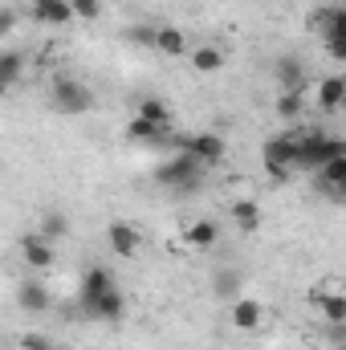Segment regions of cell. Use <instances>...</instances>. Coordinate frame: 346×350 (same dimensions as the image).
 <instances>
[{
	"label": "cell",
	"instance_id": "cell-1",
	"mask_svg": "<svg viewBox=\"0 0 346 350\" xmlns=\"http://www.w3.org/2000/svg\"><path fill=\"white\" fill-rule=\"evenodd\" d=\"M261 163H265V172L273 175L277 183L289 179L293 172H302V135H297V131H277V135H269L265 147H261Z\"/></svg>",
	"mask_w": 346,
	"mask_h": 350
},
{
	"label": "cell",
	"instance_id": "cell-2",
	"mask_svg": "<svg viewBox=\"0 0 346 350\" xmlns=\"http://www.w3.org/2000/svg\"><path fill=\"white\" fill-rule=\"evenodd\" d=\"M151 175H155L159 187H168L175 196H191V191H200V183H204V163H200L191 151H172V159H163Z\"/></svg>",
	"mask_w": 346,
	"mask_h": 350
},
{
	"label": "cell",
	"instance_id": "cell-3",
	"mask_svg": "<svg viewBox=\"0 0 346 350\" xmlns=\"http://www.w3.org/2000/svg\"><path fill=\"white\" fill-rule=\"evenodd\" d=\"M346 155V139L343 135H322V131H306L302 135V167L306 172H322L330 159Z\"/></svg>",
	"mask_w": 346,
	"mask_h": 350
},
{
	"label": "cell",
	"instance_id": "cell-4",
	"mask_svg": "<svg viewBox=\"0 0 346 350\" xmlns=\"http://www.w3.org/2000/svg\"><path fill=\"white\" fill-rule=\"evenodd\" d=\"M49 98H53V106L62 110V114H70V118H82L94 110V90L86 82H78V78H53V86H49Z\"/></svg>",
	"mask_w": 346,
	"mask_h": 350
},
{
	"label": "cell",
	"instance_id": "cell-5",
	"mask_svg": "<svg viewBox=\"0 0 346 350\" xmlns=\"http://www.w3.org/2000/svg\"><path fill=\"white\" fill-rule=\"evenodd\" d=\"M172 151H191L204 167H216V163H224L228 143H224L216 131H196V135H175V139H172Z\"/></svg>",
	"mask_w": 346,
	"mask_h": 350
},
{
	"label": "cell",
	"instance_id": "cell-6",
	"mask_svg": "<svg viewBox=\"0 0 346 350\" xmlns=\"http://www.w3.org/2000/svg\"><path fill=\"white\" fill-rule=\"evenodd\" d=\"M106 245H110L114 257H135L143 249V232L131 220H110L106 224Z\"/></svg>",
	"mask_w": 346,
	"mask_h": 350
},
{
	"label": "cell",
	"instance_id": "cell-7",
	"mask_svg": "<svg viewBox=\"0 0 346 350\" xmlns=\"http://www.w3.org/2000/svg\"><path fill=\"white\" fill-rule=\"evenodd\" d=\"M127 139L131 143H139V147H172V126H159V122H147V118H139V114H131V122H127Z\"/></svg>",
	"mask_w": 346,
	"mask_h": 350
},
{
	"label": "cell",
	"instance_id": "cell-8",
	"mask_svg": "<svg viewBox=\"0 0 346 350\" xmlns=\"http://www.w3.org/2000/svg\"><path fill=\"white\" fill-rule=\"evenodd\" d=\"M228 322H232V330L253 334L265 322V306H261L257 297H237V301H228Z\"/></svg>",
	"mask_w": 346,
	"mask_h": 350
},
{
	"label": "cell",
	"instance_id": "cell-9",
	"mask_svg": "<svg viewBox=\"0 0 346 350\" xmlns=\"http://www.w3.org/2000/svg\"><path fill=\"white\" fill-rule=\"evenodd\" d=\"M118 281H114V273L106 269V265H90L86 273H82V285H78V297H82V310L86 306H94L102 293H110Z\"/></svg>",
	"mask_w": 346,
	"mask_h": 350
},
{
	"label": "cell",
	"instance_id": "cell-10",
	"mask_svg": "<svg viewBox=\"0 0 346 350\" xmlns=\"http://www.w3.org/2000/svg\"><path fill=\"white\" fill-rule=\"evenodd\" d=\"M86 318H94V322H122V318H127V293L114 285V289L102 293L94 306H86Z\"/></svg>",
	"mask_w": 346,
	"mask_h": 350
},
{
	"label": "cell",
	"instance_id": "cell-11",
	"mask_svg": "<svg viewBox=\"0 0 346 350\" xmlns=\"http://www.w3.org/2000/svg\"><path fill=\"white\" fill-rule=\"evenodd\" d=\"M21 257H25V265H29L33 273H41V269H49V265L57 261V257H53V241H45L41 232H29V237L21 241Z\"/></svg>",
	"mask_w": 346,
	"mask_h": 350
},
{
	"label": "cell",
	"instance_id": "cell-12",
	"mask_svg": "<svg viewBox=\"0 0 346 350\" xmlns=\"http://www.w3.org/2000/svg\"><path fill=\"white\" fill-rule=\"evenodd\" d=\"M314 29H318L322 41L346 37V4H326V8H318V12H314Z\"/></svg>",
	"mask_w": 346,
	"mask_h": 350
},
{
	"label": "cell",
	"instance_id": "cell-13",
	"mask_svg": "<svg viewBox=\"0 0 346 350\" xmlns=\"http://www.w3.org/2000/svg\"><path fill=\"white\" fill-rule=\"evenodd\" d=\"M74 16H78V12H74L70 0H33V21H37V25L57 29V25H70Z\"/></svg>",
	"mask_w": 346,
	"mask_h": 350
},
{
	"label": "cell",
	"instance_id": "cell-14",
	"mask_svg": "<svg viewBox=\"0 0 346 350\" xmlns=\"http://www.w3.org/2000/svg\"><path fill=\"white\" fill-rule=\"evenodd\" d=\"M314 183H318V191H326L334 200H346V155L330 159L322 172H314Z\"/></svg>",
	"mask_w": 346,
	"mask_h": 350
},
{
	"label": "cell",
	"instance_id": "cell-15",
	"mask_svg": "<svg viewBox=\"0 0 346 350\" xmlns=\"http://www.w3.org/2000/svg\"><path fill=\"white\" fill-rule=\"evenodd\" d=\"M273 78H277L281 90H302L306 86V62L293 57V53H281V57L273 62Z\"/></svg>",
	"mask_w": 346,
	"mask_h": 350
},
{
	"label": "cell",
	"instance_id": "cell-16",
	"mask_svg": "<svg viewBox=\"0 0 346 350\" xmlns=\"http://www.w3.org/2000/svg\"><path fill=\"white\" fill-rule=\"evenodd\" d=\"M314 98H318V110H326V114L343 110V106H346V78H343V74H330V78H322Z\"/></svg>",
	"mask_w": 346,
	"mask_h": 350
},
{
	"label": "cell",
	"instance_id": "cell-17",
	"mask_svg": "<svg viewBox=\"0 0 346 350\" xmlns=\"http://www.w3.org/2000/svg\"><path fill=\"white\" fill-rule=\"evenodd\" d=\"M183 241H187L196 253H208V249H216V241H220V224H216V220H191V224L183 228Z\"/></svg>",
	"mask_w": 346,
	"mask_h": 350
},
{
	"label": "cell",
	"instance_id": "cell-18",
	"mask_svg": "<svg viewBox=\"0 0 346 350\" xmlns=\"http://www.w3.org/2000/svg\"><path fill=\"white\" fill-rule=\"evenodd\" d=\"M16 301H21V310H29V314H45V310L53 306L49 289H45L41 281H33V277H25V281H21V289H16Z\"/></svg>",
	"mask_w": 346,
	"mask_h": 350
},
{
	"label": "cell",
	"instance_id": "cell-19",
	"mask_svg": "<svg viewBox=\"0 0 346 350\" xmlns=\"http://www.w3.org/2000/svg\"><path fill=\"white\" fill-rule=\"evenodd\" d=\"M318 301V314L326 326H346V293H334V289H318L314 293Z\"/></svg>",
	"mask_w": 346,
	"mask_h": 350
},
{
	"label": "cell",
	"instance_id": "cell-20",
	"mask_svg": "<svg viewBox=\"0 0 346 350\" xmlns=\"http://www.w3.org/2000/svg\"><path fill=\"white\" fill-rule=\"evenodd\" d=\"M155 49H159L163 57H187V53H191V41H187V33H183V29H175V25H159Z\"/></svg>",
	"mask_w": 346,
	"mask_h": 350
},
{
	"label": "cell",
	"instance_id": "cell-21",
	"mask_svg": "<svg viewBox=\"0 0 346 350\" xmlns=\"http://www.w3.org/2000/svg\"><path fill=\"white\" fill-rule=\"evenodd\" d=\"M228 216H232V224L245 232V237H253V232H261V204L257 200H237L232 208H228Z\"/></svg>",
	"mask_w": 346,
	"mask_h": 350
},
{
	"label": "cell",
	"instance_id": "cell-22",
	"mask_svg": "<svg viewBox=\"0 0 346 350\" xmlns=\"http://www.w3.org/2000/svg\"><path fill=\"white\" fill-rule=\"evenodd\" d=\"M187 57H191V70H196V74H220V70L228 66L224 49H216V45H196Z\"/></svg>",
	"mask_w": 346,
	"mask_h": 350
},
{
	"label": "cell",
	"instance_id": "cell-23",
	"mask_svg": "<svg viewBox=\"0 0 346 350\" xmlns=\"http://www.w3.org/2000/svg\"><path fill=\"white\" fill-rule=\"evenodd\" d=\"M21 74H25V57H21V49H4L0 53V86L4 90H12L16 82H21Z\"/></svg>",
	"mask_w": 346,
	"mask_h": 350
},
{
	"label": "cell",
	"instance_id": "cell-24",
	"mask_svg": "<svg viewBox=\"0 0 346 350\" xmlns=\"http://www.w3.org/2000/svg\"><path fill=\"white\" fill-rule=\"evenodd\" d=\"M135 114H139V118H147V122L172 126V110H168V102H163V98H139V102H135Z\"/></svg>",
	"mask_w": 346,
	"mask_h": 350
},
{
	"label": "cell",
	"instance_id": "cell-25",
	"mask_svg": "<svg viewBox=\"0 0 346 350\" xmlns=\"http://www.w3.org/2000/svg\"><path fill=\"white\" fill-rule=\"evenodd\" d=\"M212 293L237 301V293H241V269H216V277H212Z\"/></svg>",
	"mask_w": 346,
	"mask_h": 350
},
{
	"label": "cell",
	"instance_id": "cell-26",
	"mask_svg": "<svg viewBox=\"0 0 346 350\" xmlns=\"http://www.w3.org/2000/svg\"><path fill=\"white\" fill-rule=\"evenodd\" d=\"M302 110H306V98H302V90H281V94H277V118L293 122Z\"/></svg>",
	"mask_w": 346,
	"mask_h": 350
},
{
	"label": "cell",
	"instance_id": "cell-27",
	"mask_svg": "<svg viewBox=\"0 0 346 350\" xmlns=\"http://www.w3.org/2000/svg\"><path fill=\"white\" fill-rule=\"evenodd\" d=\"M37 232H41L45 241H62V237H70V216H66V212H45Z\"/></svg>",
	"mask_w": 346,
	"mask_h": 350
},
{
	"label": "cell",
	"instance_id": "cell-28",
	"mask_svg": "<svg viewBox=\"0 0 346 350\" xmlns=\"http://www.w3.org/2000/svg\"><path fill=\"white\" fill-rule=\"evenodd\" d=\"M155 37H159V29H151V25H135V29H127V41L139 45V49H155Z\"/></svg>",
	"mask_w": 346,
	"mask_h": 350
},
{
	"label": "cell",
	"instance_id": "cell-29",
	"mask_svg": "<svg viewBox=\"0 0 346 350\" xmlns=\"http://www.w3.org/2000/svg\"><path fill=\"white\" fill-rule=\"evenodd\" d=\"M70 4H74L78 21H98L102 16V0H70Z\"/></svg>",
	"mask_w": 346,
	"mask_h": 350
},
{
	"label": "cell",
	"instance_id": "cell-30",
	"mask_svg": "<svg viewBox=\"0 0 346 350\" xmlns=\"http://www.w3.org/2000/svg\"><path fill=\"white\" fill-rule=\"evenodd\" d=\"M322 49H326V57H330V62L346 66V37H338V41H322Z\"/></svg>",
	"mask_w": 346,
	"mask_h": 350
},
{
	"label": "cell",
	"instance_id": "cell-31",
	"mask_svg": "<svg viewBox=\"0 0 346 350\" xmlns=\"http://www.w3.org/2000/svg\"><path fill=\"white\" fill-rule=\"evenodd\" d=\"M21 350H57V347H53L45 334H25V338H21Z\"/></svg>",
	"mask_w": 346,
	"mask_h": 350
},
{
	"label": "cell",
	"instance_id": "cell-32",
	"mask_svg": "<svg viewBox=\"0 0 346 350\" xmlns=\"http://www.w3.org/2000/svg\"><path fill=\"white\" fill-rule=\"evenodd\" d=\"M12 29H16V12L8 8V12H4V21H0V33H4V41L12 37Z\"/></svg>",
	"mask_w": 346,
	"mask_h": 350
},
{
	"label": "cell",
	"instance_id": "cell-33",
	"mask_svg": "<svg viewBox=\"0 0 346 350\" xmlns=\"http://www.w3.org/2000/svg\"><path fill=\"white\" fill-rule=\"evenodd\" d=\"M330 334H334L330 342H334V347H343V350H346V326H330Z\"/></svg>",
	"mask_w": 346,
	"mask_h": 350
}]
</instances>
